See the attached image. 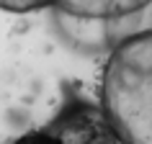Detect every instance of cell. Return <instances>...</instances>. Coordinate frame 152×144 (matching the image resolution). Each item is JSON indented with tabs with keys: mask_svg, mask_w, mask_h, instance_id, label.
Listing matches in <instances>:
<instances>
[{
	"mask_svg": "<svg viewBox=\"0 0 152 144\" xmlns=\"http://www.w3.org/2000/svg\"><path fill=\"white\" fill-rule=\"evenodd\" d=\"M152 0H64L57 10L83 21H119L134 16Z\"/></svg>",
	"mask_w": 152,
	"mask_h": 144,
	"instance_id": "cell-3",
	"label": "cell"
},
{
	"mask_svg": "<svg viewBox=\"0 0 152 144\" xmlns=\"http://www.w3.org/2000/svg\"><path fill=\"white\" fill-rule=\"evenodd\" d=\"M10 144H59V142L49 134L47 129H39V131H26V134H21Z\"/></svg>",
	"mask_w": 152,
	"mask_h": 144,
	"instance_id": "cell-5",
	"label": "cell"
},
{
	"mask_svg": "<svg viewBox=\"0 0 152 144\" xmlns=\"http://www.w3.org/2000/svg\"><path fill=\"white\" fill-rule=\"evenodd\" d=\"M64 0H0V10L8 13H31L39 8H59Z\"/></svg>",
	"mask_w": 152,
	"mask_h": 144,
	"instance_id": "cell-4",
	"label": "cell"
},
{
	"mask_svg": "<svg viewBox=\"0 0 152 144\" xmlns=\"http://www.w3.org/2000/svg\"><path fill=\"white\" fill-rule=\"evenodd\" d=\"M101 111L121 144H152V28L113 44L101 77Z\"/></svg>",
	"mask_w": 152,
	"mask_h": 144,
	"instance_id": "cell-1",
	"label": "cell"
},
{
	"mask_svg": "<svg viewBox=\"0 0 152 144\" xmlns=\"http://www.w3.org/2000/svg\"><path fill=\"white\" fill-rule=\"evenodd\" d=\"M59 144H121L103 111L85 100H70L44 126Z\"/></svg>",
	"mask_w": 152,
	"mask_h": 144,
	"instance_id": "cell-2",
	"label": "cell"
}]
</instances>
